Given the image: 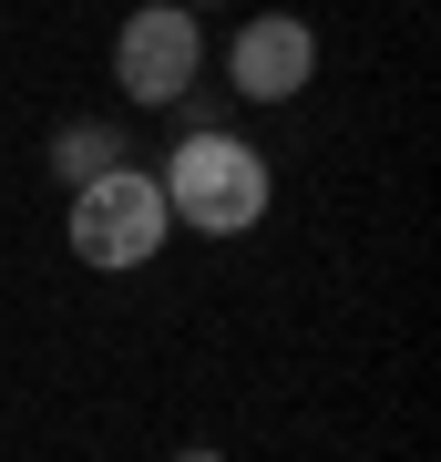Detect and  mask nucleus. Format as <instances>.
Returning a JSON list of instances; mask_svg holds the SVG:
<instances>
[{
  "instance_id": "7ed1b4c3",
  "label": "nucleus",
  "mask_w": 441,
  "mask_h": 462,
  "mask_svg": "<svg viewBox=\"0 0 441 462\" xmlns=\"http://www.w3.org/2000/svg\"><path fill=\"white\" fill-rule=\"evenodd\" d=\"M114 83L133 103H175L185 83H206V32H196V11H175V0H144V11L114 32Z\"/></svg>"
},
{
  "instance_id": "f03ea898",
  "label": "nucleus",
  "mask_w": 441,
  "mask_h": 462,
  "mask_svg": "<svg viewBox=\"0 0 441 462\" xmlns=\"http://www.w3.org/2000/svg\"><path fill=\"white\" fill-rule=\"evenodd\" d=\"M62 236H72V257H82V267H154V257H164V236H175L154 165H133V154H124V165H103L93 185H72Z\"/></svg>"
},
{
  "instance_id": "f257e3e1",
  "label": "nucleus",
  "mask_w": 441,
  "mask_h": 462,
  "mask_svg": "<svg viewBox=\"0 0 441 462\" xmlns=\"http://www.w3.org/2000/svg\"><path fill=\"white\" fill-rule=\"evenodd\" d=\"M164 216L175 226H196V236H246L267 216V196H278V175H267V154L246 144V134L226 124H206V134H185L175 154H164Z\"/></svg>"
},
{
  "instance_id": "20e7f679",
  "label": "nucleus",
  "mask_w": 441,
  "mask_h": 462,
  "mask_svg": "<svg viewBox=\"0 0 441 462\" xmlns=\"http://www.w3.org/2000/svg\"><path fill=\"white\" fill-rule=\"evenodd\" d=\"M308 83H318V32L298 11H257L226 42V93L236 103H298Z\"/></svg>"
},
{
  "instance_id": "39448f33",
  "label": "nucleus",
  "mask_w": 441,
  "mask_h": 462,
  "mask_svg": "<svg viewBox=\"0 0 441 462\" xmlns=\"http://www.w3.org/2000/svg\"><path fill=\"white\" fill-rule=\"evenodd\" d=\"M124 124H103V114H82V124H62L51 134V185H93L103 165H124Z\"/></svg>"
},
{
  "instance_id": "0eeeda50",
  "label": "nucleus",
  "mask_w": 441,
  "mask_h": 462,
  "mask_svg": "<svg viewBox=\"0 0 441 462\" xmlns=\"http://www.w3.org/2000/svg\"><path fill=\"white\" fill-rule=\"evenodd\" d=\"M175 11H206V0H175Z\"/></svg>"
},
{
  "instance_id": "423d86ee",
  "label": "nucleus",
  "mask_w": 441,
  "mask_h": 462,
  "mask_svg": "<svg viewBox=\"0 0 441 462\" xmlns=\"http://www.w3.org/2000/svg\"><path fill=\"white\" fill-rule=\"evenodd\" d=\"M175 462H226V452H216V442H196V452H175Z\"/></svg>"
}]
</instances>
